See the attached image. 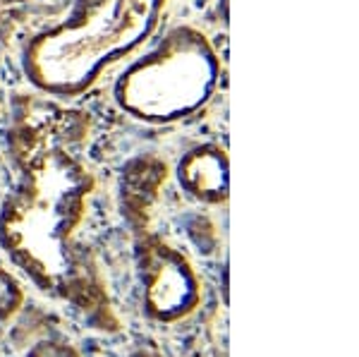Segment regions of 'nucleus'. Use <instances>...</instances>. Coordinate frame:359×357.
I'll use <instances>...</instances> for the list:
<instances>
[{"label":"nucleus","instance_id":"f257e3e1","mask_svg":"<svg viewBox=\"0 0 359 357\" xmlns=\"http://www.w3.org/2000/svg\"><path fill=\"white\" fill-rule=\"evenodd\" d=\"M94 175L62 144H25L22 180L0 211V245L43 292L86 309L101 295L94 269L74 245Z\"/></svg>","mask_w":359,"mask_h":357},{"label":"nucleus","instance_id":"f03ea898","mask_svg":"<svg viewBox=\"0 0 359 357\" xmlns=\"http://www.w3.org/2000/svg\"><path fill=\"white\" fill-rule=\"evenodd\" d=\"M163 5L165 0H77L65 20L27 43V79L43 94L79 96L111 62L151 36Z\"/></svg>","mask_w":359,"mask_h":357},{"label":"nucleus","instance_id":"7ed1b4c3","mask_svg":"<svg viewBox=\"0 0 359 357\" xmlns=\"http://www.w3.org/2000/svg\"><path fill=\"white\" fill-rule=\"evenodd\" d=\"M221 62L199 32L180 27L115 86V99L127 113L149 123H172L199 111L216 91Z\"/></svg>","mask_w":359,"mask_h":357},{"label":"nucleus","instance_id":"20e7f679","mask_svg":"<svg viewBox=\"0 0 359 357\" xmlns=\"http://www.w3.org/2000/svg\"><path fill=\"white\" fill-rule=\"evenodd\" d=\"M142 285L144 309L161 324H177L187 319L201 302V283L192 264L163 243L144 247Z\"/></svg>","mask_w":359,"mask_h":357},{"label":"nucleus","instance_id":"39448f33","mask_svg":"<svg viewBox=\"0 0 359 357\" xmlns=\"http://www.w3.org/2000/svg\"><path fill=\"white\" fill-rule=\"evenodd\" d=\"M177 180L192 197L206 204H221L228 199V156L213 144L196 147L180 161Z\"/></svg>","mask_w":359,"mask_h":357},{"label":"nucleus","instance_id":"423d86ee","mask_svg":"<svg viewBox=\"0 0 359 357\" xmlns=\"http://www.w3.org/2000/svg\"><path fill=\"white\" fill-rule=\"evenodd\" d=\"M22 304H25V290H22V283L13 274L0 269V324L20 312Z\"/></svg>","mask_w":359,"mask_h":357}]
</instances>
